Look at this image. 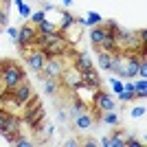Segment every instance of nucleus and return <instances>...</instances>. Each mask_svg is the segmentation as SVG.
<instances>
[{"instance_id":"15","label":"nucleus","mask_w":147,"mask_h":147,"mask_svg":"<svg viewBox=\"0 0 147 147\" xmlns=\"http://www.w3.org/2000/svg\"><path fill=\"white\" fill-rule=\"evenodd\" d=\"M44 81V92L46 94H59V79H55V77H46Z\"/></svg>"},{"instance_id":"19","label":"nucleus","mask_w":147,"mask_h":147,"mask_svg":"<svg viewBox=\"0 0 147 147\" xmlns=\"http://www.w3.org/2000/svg\"><path fill=\"white\" fill-rule=\"evenodd\" d=\"M134 94L138 99H145V94H147V81L145 79H141L138 84H134Z\"/></svg>"},{"instance_id":"17","label":"nucleus","mask_w":147,"mask_h":147,"mask_svg":"<svg viewBox=\"0 0 147 147\" xmlns=\"http://www.w3.org/2000/svg\"><path fill=\"white\" fill-rule=\"evenodd\" d=\"M73 22H75V18H73V16H70V13H64V16H61V22H59V24H57V31H61V33H64V31H66L68 29V26H70V24H73Z\"/></svg>"},{"instance_id":"8","label":"nucleus","mask_w":147,"mask_h":147,"mask_svg":"<svg viewBox=\"0 0 147 147\" xmlns=\"http://www.w3.org/2000/svg\"><path fill=\"white\" fill-rule=\"evenodd\" d=\"M79 79H81V84H84V88H88V90H92V92L101 88V77H99V73L94 70V68L81 70V73H79Z\"/></svg>"},{"instance_id":"29","label":"nucleus","mask_w":147,"mask_h":147,"mask_svg":"<svg viewBox=\"0 0 147 147\" xmlns=\"http://www.w3.org/2000/svg\"><path fill=\"white\" fill-rule=\"evenodd\" d=\"M64 145H66V147H75V145H79V141H77V138H66Z\"/></svg>"},{"instance_id":"6","label":"nucleus","mask_w":147,"mask_h":147,"mask_svg":"<svg viewBox=\"0 0 147 147\" xmlns=\"http://www.w3.org/2000/svg\"><path fill=\"white\" fill-rule=\"evenodd\" d=\"M92 103H94V108H97L99 112H112L114 108H117V103H114V97H112V94H108V92H103L101 88H99V90H94Z\"/></svg>"},{"instance_id":"1","label":"nucleus","mask_w":147,"mask_h":147,"mask_svg":"<svg viewBox=\"0 0 147 147\" xmlns=\"http://www.w3.org/2000/svg\"><path fill=\"white\" fill-rule=\"evenodd\" d=\"M0 79H2L5 90H16V86H18V84H22V81L26 79V70L22 68V64H18L16 59H11V57H9L7 66L2 68V73H0Z\"/></svg>"},{"instance_id":"2","label":"nucleus","mask_w":147,"mask_h":147,"mask_svg":"<svg viewBox=\"0 0 147 147\" xmlns=\"http://www.w3.org/2000/svg\"><path fill=\"white\" fill-rule=\"evenodd\" d=\"M68 46H70L68 37L59 31L55 37H49V42L44 44L42 53H44L46 59H49V57H64V55H66V51H68Z\"/></svg>"},{"instance_id":"23","label":"nucleus","mask_w":147,"mask_h":147,"mask_svg":"<svg viewBox=\"0 0 147 147\" xmlns=\"http://www.w3.org/2000/svg\"><path fill=\"white\" fill-rule=\"evenodd\" d=\"M7 22H9V13H7V9H2V7H0V29H5Z\"/></svg>"},{"instance_id":"9","label":"nucleus","mask_w":147,"mask_h":147,"mask_svg":"<svg viewBox=\"0 0 147 147\" xmlns=\"http://www.w3.org/2000/svg\"><path fill=\"white\" fill-rule=\"evenodd\" d=\"M13 94H16V99H18V103H20V108H24L26 103H29V99L35 94L33 92V88H31V81H29V77H26L22 84H18L16 86V90H11Z\"/></svg>"},{"instance_id":"4","label":"nucleus","mask_w":147,"mask_h":147,"mask_svg":"<svg viewBox=\"0 0 147 147\" xmlns=\"http://www.w3.org/2000/svg\"><path fill=\"white\" fill-rule=\"evenodd\" d=\"M37 37V29L33 22H24L20 26V37H18V46H20V53H26L29 49H33V42Z\"/></svg>"},{"instance_id":"10","label":"nucleus","mask_w":147,"mask_h":147,"mask_svg":"<svg viewBox=\"0 0 147 147\" xmlns=\"http://www.w3.org/2000/svg\"><path fill=\"white\" fill-rule=\"evenodd\" d=\"M70 66L77 70V73H81V70H88V68H94L92 66V59L84 53V51H77L73 57H70Z\"/></svg>"},{"instance_id":"31","label":"nucleus","mask_w":147,"mask_h":147,"mask_svg":"<svg viewBox=\"0 0 147 147\" xmlns=\"http://www.w3.org/2000/svg\"><path fill=\"white\" fill-rule=\"evenodd\" d=\"M7 61H9V57H2V59H0V73H2V68L7 66Z\"/></svg>"},{"instance_id":"18","label":"nucleus","mask_w":147,"mask_h":147,"mask_svg":"<svg viewBox=\"0 0 147 147\" xmlns=\"http://www.w3.org/2000/svg\"><path fill=\"white\" fill-rule=\"evenodd\" d=\"M123 132L121 129H117V132H114V134L112 136H108V145H112V147H123Z\"/></svg>"},{"instance_id":"5","label":"nucleus","mask_w":147,"mask_h":147,"mask_svg":"<svg viewBox=\"0 0 147 147\" xmlns=\"http://www.w3.org/2000/svg\"><path fill=\"white\" fill-rule=\"evenodd\" d=\"M22 117L20 114H9L5 121V125H2V129H0V134L7 138V143H13V138L16 136H20V129H22Z\"/></svg>"},{"instance_id":"16","label":"nucleus","mask_w":147,"mask_h":147,"mask_svg":"<svg viewBox=\"0 0 147 147\" xmlns=\"http://www.w3.org/2000/svg\"><path fill=\"white\" fill-rule=\"evenodd\" d=\"M84 112H88V105L81 101V99H77L73 94V105H70V114L73 117H77V114H84Z\"/></svg>"},{"instance_id":"12","label":"nucleus","mask_w":147,"mask_h":147,"mask_svg":"<svg viewBox=\"0 0 147 147\" xmlns=\"http://www.w3.org/2000/svg\"><path fill=\"white\" fill-rule=\"evenodd\" d=\"M35 29H37V33L49 35V37H53V35H57V33H59V31H57V24H55V22H51V20H46V18H44L42 22H37Z\"/></svg>"},{"instance_id":"22","label":"nucleus","mask_w":147,"mask_h":147,"mask_svg":"<svg viewBox=\"0 0 147 147\" xmlns=\"http://www.w3.org/2000/svg\"><path fill=\"white\" fill-rule=\"evenodd\" d=\"M143 143L138 141V138H134V136H129L127 141H123V147H141Z\"/></svg>"},{"instance_id":"28","label":"nucleus","mask_w":147,"mask_h":147,"mask_svg":"<svg viewBox=\"0 0 147 147\" xmlns=\"http://www.w3.org/2000/svg\"><path fill=\"white\" fill-rule=\"evenodd\" d=\"M143 114H145V108H134V110H132V117H143Z\"/></svg>"},{"instance_id":"13","label":"nucleus","mask_w":147,"mask_h":147,"mask_svg":"<svg viewBox=\"0 0 147 147\" xmlns=\"http://www.w3.org/2000/svg\"><path fill=\"white\" fill-rule=\"evenodd\" d=\"M92 123H94V117H90L88 112H84V114H77V117H75L73 127H75V129H88Z\"/></svg>"},{"instance_id":"20","label":"nucleus","mask_w":147,"mask_h":147,"mask_svg":"<svg viewBox=\"0 0 147 147\" xmlns=\"http://www.w3.org/2000/svg\"><path fill=\"white\" fill-rule=\"evenodd\" d=\"M101 119H103V123H108V125H119V119H117V114H114V110L112 112H103Z\"/></svg>"},{"instance_id":"27","label":"nucleus","mask_w":147,"mask_h":147,"mask_svg":"<svg viewBox=\"0 0 147 147\" xmlns=\"http://www.w3.org/2000/svg\"><path fill=\"white\" fill-rule=\"evenodd\" d=\"M9 37H11L13 42L18 44V37H20V29H9Z\"/></svg>"},{"instance_id":"30","label":"nucleus","mask_w":147,"mask_h":147,"mask_svg":"<svg viewBox=\"0 0 147 147\" xmlns=\"http://www.w3.org/2000/svg\"><path fill=\"white\" fill-rule=\"evenodd\" d=\"M112 86H114V90H117V92H123V84H121V81H112Z\"/></svg>"},{"instance_id":"3","label":"nucleus","mask_w":147,"mask_h":147,"mask_svg":"<svg viewBox=\"0 0 147 147\" xmlns=\"http://www.w3.org/2000/svg\"><path fill=\"white\" fill-rule=\"evenodd\" d=\"M64 68H66V57H49V59L44 61L42 70L37 73V77H40V79H46V77L59 79V75H61Z\"/></svg>"},{"instance_id":"34","label":"nucleus","mask_w":147,"mask_h":147,"mask_svg":"<svg viewBox=\"0 0 147 147\" xmlns=\"http://www.w3.org/2000/svg\"><path fill=\"white\" fill-rule=\"evenodd\" d=\"M64 2H68V5H70V0H64Z\"/></svg>"},{"instance_id":"33","label":"nucleus","mask_w":147,"mask_h":147,"mask_svg":"<svg viewBox=\"0 0 147 147\" xmlns=\"http://www.w3.org/2000/svg\"><path fill=\"white\" fill-rule=\"evenodd\" d=\"M2 90H5V86H2V79H0V92H2Z\"/></svg>"},{"instance_id":"11","label":"nucleus","mask_w":147,"mask_h":147,"mask_svg":"<svg viewBox=\"0 0 147 147\" xmlns=\"http://www.w3.org/2000/svg\"><path fill=\"white\" fill-rule=\"evenodd\" d=\"M105 35H108V31L103 29V24H101V22L92 26V29H90V44H92V49H99Z\"/></svg>"},{"instance_id":"21","label":"nucleus","mask_w":147,"mask_h":147,"mask_svg":"<svg viewBox=\"0 0 147 147\" xmlns=\"http://www.w3.org/2000/svg\"><path fill=\"white\" fill-rule=\"evenodd\" d=\"M11 145H18V147H33V141H29V138H26V136H16V138H13V143Z\"/></svg>"},{"instance_id":"32","label":"nucleus","mask_w":147,"mask_h":147,"mask_svg":"<svg viewBox=\"0 0 147 147\" xmlns=\"http://www.w3.org/2000/svg\"><path fill=\"white\" fill-rule=\"evenodd\" d=\"M66 117H68L66 110H59V119H61V121H66Z\"/></svg>"},{"instance_id":"7","label":"nucleus","mask_w":147,"mask_h":147,"mask_svg":"<svg viewBox=\"0 0 147 147\" xmlns=\"http://www.w3.org/2000/svg\"><path fill=\"white\" fill-rule=\"evenodd\" d=\"M22 57H24L26 66H29L33 73H40V70H42V66H44V61H46V57H44L42 49H33V51L29 49L26 53H22Z\"/></svg>"},{"instance_id":"24","label":"nucleus","mask_w":147,"mask_h":147,"mask_svg":"<svg viewBox=\"0 0 147 147\" xmlns=\"http://www.w3.org/2000/svg\"><path fill=\"white\" fill-rule=\"evenodd\" d=\"M31 18H33L31 22H33V24H37V22H42V20L46 18V11H35L33 16H31Z\"/></svg>"},{"instance_id":"26","label":"nucleus","mask_w":147,"mask_h":147,"mask_svg":"<svg viewBox=\"0 0 147 147\" xmlns=\"http://www.w3.org/2000/svg\"><path fill=\"white\" fill-rule=\"evenodd\" d=\"M9 114H11V112L7 110V108H0V129H2V125H5V121H7Z\"/></svg>"},{"instance_id":"14","label":"nucleus","mask_w":147,"mask_h":147,"mask_svg":"<svg viewBox=\"0 0 147 147\" xmlns=\"http://www.w3.org/2000/svg\"><path fill=\"white\" fill-rule=\"evenodd\" d=\"M94 53H97V64H99V68H103V70H110L112 53H108V51H101V49H94Z\"/></svg>"},{"instance_id":"25","label":"nucleus","mask_w":147,"mask_h":147,"mask_svg":"<svg viewBox=\"0 0 147 147\" xmlns=\"http://www.w3.org/2000/svg\"><path fill=\"white\" fill-rule=\"evenodd\" d=\"M79 145H88V147H99V141H94V138H90V136H86L84 141H79Z\"/></svg>"}]
</instances>
